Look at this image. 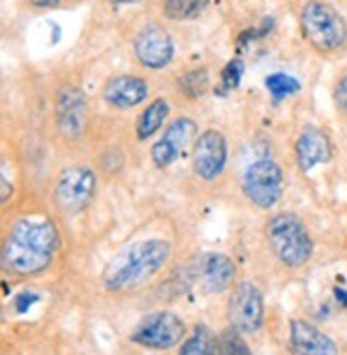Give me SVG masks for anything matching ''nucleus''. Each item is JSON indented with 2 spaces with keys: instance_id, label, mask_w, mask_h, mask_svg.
Wrapping results in <instances>:
<instances>
[{
  "instance_id": "nucleus-6",
  "label": "nucleus",
  "mask_w": 347,
  "mask_h": 355,
  "mask_svg": "<svg viewBox=\"0 0 347 355\" xmlns=\"http://www.w3.org/2000/svg\"><path fill=\"white\" fill-rule=\"evenodd\" d=\"M242 193L257 210H272L285 193V175L281 165L270 157H262L251 163L242 175Z\"/></svg>"
},
{
  "instance_id": "nucleus-24",
  "label": "nucleus",
  "mask_w": 347,
  "mask_h": 355,
  "mask_svg": "<svg viewBox=\"0 0 347 355\" xmlns=\"http://www.w3.org/2000/svg\"><path fill=\"white\" fill-rule=\"evenodd\" d=\"M335 103H337L339 112L347 114V75L341 78L335 86Z\"/></svg>"
},
{
  "instance_id": "nucleus-25",
  "label": "nucleus",
  "mask_w": 347,
  "mask_h": 355,
  "mask_svg": "<svg viewBox=\"0 0 347 355\" xmlns=\"http://www.w3.org/2000/svg\"><path fill=\"white\" fill-rule=\"evenodd\" d=\"M28 3L37 9H52L60 3V0H28Z\"/></svg>"
},
{
  "instance_id": "nucleus-15",
  "label": "nucleus",
  "mask_w": 347,
  "mask_h": 355,
  "mask_svg": "<svg viewBox=\"0 0 347 355\" xmlns=\"http://www.w3.org/2000/svg\"><path fill=\"white\" fill-rule=\"evenodd\" d=\"M289 349L291 355H339V345L307 319H291Z\"/></svg>"
},
{
  "instance_id": "nucleus-3",
  "label": "nucleus",
  "mask_w": 347,
  "mask_h": 355,
  "mask_svg": "<svg viewBox=\"0 0 347 355\" xmlns=\"http://www.w3.org/2000/svg\"><path fill=\"white\" fill-rule=\"evenodd\" d=\"M264 236L277 261L287 270H301L313 257V238L305 220L294 212H279L264 225Z\"/></svg>"
},
{
  "instance_id": "nucleus-27",
  "label": "nucleus",
  "mask_w": 347,
  "mask_h": 355,
  "mask_svg": "<svg viewBox=\"0 0 347 355\" xmlns=\"http://www.w3.org/2000/svg\"><path fill=\"white\" fill-rule=\"evenodd\" d=\"M112 5H135V3H142V0H108Z\"/></svg>"
},
{
  "instance_id": "nucleus-17",
  "label": "nucleus",
  "mask_w": 347,
  "mask_h": 355,
  "mask_svg": "<svg viewBox=\"0 0 347 355\" xmlns=\"http://www.w3.org/2000/svg\"><path fill=\"white\" fill-rule=\"evenodd\" d=\"M178 355H223L221 336L217 338L206 325H195V329L180 345Z\"/></svg>"
},
{
  "instance_id": "nucleus-2",
  "label": "nucleus",
  "mask_w": 347,
  "mask_h": 355,
  "mask_svg": "<svg viewBox=\"0 0 347 355\" xmlns=\"http://www.w3.org/2000/svg\"><path fill=\"white\" fill-rule=\"evenodd\" d=\"M171 244L161 238L137 240L120 248L108 261L101 285L110 293H127L146 285L169 263Z\"/></svg>"
},
{
  "instance_id": "nucleus-5",
  "label": "nucleus",
  "mask_w": 347,
  "mask_h": 355,
  "mask_svg": "<svg viewBox=\"0 0 347 355\" xmlns=\"http://www.w3.org/2000/svg\"><path fill=\"white\" fill-rule=\"evenodd\" d=\"M96 173L84 165H71L65 167L52 191L54 206L65 216H78L82 214L96 195Z\"/></svg>"
},
{
  "instance_id": "nucleus-1",
  "label": "nucleus",
  "mask_w": 347,
  "mask_h": 355,
  "mask_svg": "<svg viewBox=\"0 0 347 355\" xmlns=\"http://www.w3.org/2000/svg\"><path fill=\"white\" fill-rule=\"evenodd\" d=\"M60 234L49 218H17L3 242V268L13 276H37L54 263Z\"/></svg>"
},
{
  "instance_id": "nucleus-19",
  "label": "nucleus",
  "mask_w": 347,
  "mask_h": 355,
  "mask_svg": "<svg viewBox=\"0 0 347 355\" xmlns=\"http://www.w3.org/2000/svg\"><path fill=\"white\" fill-rule=\"evenodd\" d=\"M210 5V0H163V15L174 21L200 17Z\"/></svg>"
},
{
  "instance_id": "nucleus-13",
  "label": "nucleus",
  "mask_w": 347,
  "mask_h": 355,
  "mask_svg": "<svg viewBox=\"0 0 347 355\" xmlns=\"http://www.w3.org/2000/svg\"><path fill=\"white\" fill-rule=\"evenodd\" d=\"M195 133H197L195 120H191L187 116H180L176 120H171L169 126L165 129V133L151 148V159H153L155 167H159V169L171 167L174 163H176L185 155V150L193 141Z\"/></svg>"
},
{
  "instance_id": "nucleus-18",
  "label": "nucleus",
  "mask_w": 347,
  "mask_h": 355,
  "mask_svg": "<svg viewBox=\"0 0 347 355\" xmlns=\"http://www.w3.org/2000/svg\"><path fill=\"white\" fill-rule=\"evenodd\" d=\"M167 116H169V103L165 98H155L153 103H148V107L139 114V118L135 122L137 139L148 141L155 133H159Z\"/></svg>"
},
{
  "instance_id": "nucleus-23",
  "label": "nucleus",
  "mask_w": 347,
  "mask_h": 355,
  "mask_svg": "<svg viewBox=\"0 0 347 355\" xmlns=\"http://www.w3.org/2000/svg\"><path fill=\"white\" fill-rule=\"evenodd\" d=\"M221 345H223V355H253L249 345L244 343L242 334L234 327H228L221 334Z\"/></svg>"
},
{
  "instance_id": "nucleus-8",
  "label": "nucleus",
  "mask_w": 347,
  "mask_h": 355,
  "mask_svg": "<svg viewBox=\"0 0 347 355\" xmlns=\"http://www.w3.org/2000/svg\"><path fill=\"white\" fill-rule=\"evenodd\" d=\"M266 319L264 293L251 281H240L232 287L228 300V321L230 327L240 334H255L262 329Z\"/></svg>"
},
{
  "instance_id": "nucleus-16",
  "label": "nucleus",
  "mask_w": 347,
  "mask_h": 355,
  "mask_svg": "<svg viewBox=\"0 0 347 355\" xmlns=\"http://www.w3.org/2000/svg\"><path fill=\"white\" fill-rule=\"evenodd\" d=\"M148 92H151V86H148L146 80L137 78V75L122 73L105 82L101 94L108 105L116 110H131L144 103L148 98Z\"/></svg>"
},
{
  "instance_id": "nucleus-14",
  "label": "nucleus",
  "mask_w": 347,
  "mask_h": 355,
  "mask_svg": "<svg viewBox=\"0 0 347 355\" xmlns=\"http://www.w3.org/2000/svg\"><path fill=\"white\" fill-rule=\"evenodd\" d=\"M296 163L303 173L313 171L315 167L324 165L332 159V141L326 131H321L319 126H305L301 131L298 139H296Z\"/></svg>"
},
{
  "instance_id": "nucleus-26",
  "label": "nucleus",
  "mask_w": 347,
  "mask_h": 355,
  "mask_svg": "<svg viewBox=\"0 0 347 355\" xmlns=\"http://www.w3.org/2000/svg\"><path fill=\"white\" fill-rule=\"evenodd\" d=\"M7 199H9V180L3 178V204H7Z\"/></svg>"
},
{
  "instance_id": "nucleus-7",
  "label": "nucleus",
  "mask_w": 347,
  "mask_h": 355,
  "mask_svg": "<svg viewBox=\"0 0 347 355\" xmlns=\"http://www.w3.org/2000/svg\"><path fill=\"white\" fill-rule=\"evenodd\" d=\"M131 343L153 351L176 349L187 338V323L171 311H155L146 315L131 332Z\"/></svg>"
},
{
  "instance_id": "nucleus-20",
  "label": "nucleus",
  "mask_w": 347,
  "mask_h": 355,
  "mask_svg": "<svg viewBox=\"0 0 347 355\" xmlns=\"http://www.w3.org/2000/svg\"><path fill=\"white\" fill-rule=\"evenodd\" d=\"M264 86L275 101H283L287 96H294L296 92H301V82L287 73H270L264 80Z\"/></svg>"
},
{
  "instance_id": "nucleus-22",
  "label": "nucleus",
  "mask_w": 347,
  "mask_h": 355,
  "mask_svg": "<svg viewBox=\"0 0 347 355\" xmlns=\"http://www.w3.org/2000/svg\"><path fill=\"white\" fill-rule=\"evenodd\" d=\"M242 75H244V62L240 58L230 60L221 71V88H219V92L226 94L230 90H236L240 80H242Z\"/></svg>"
},
{
  "instance_id": "nucleus-9",
  "label": "nucleus",
  "mask_w": 347,
  "mask_h": 355,
  "mask_svg": "<svg viewBox=\"0 0 347 355\" xmlns=\"http://www.w3.org/2000/svg\"><path fill=\"white\" fill-rule=\"evenodd\" d=\"M193 173L202 182H214L228 165V139L221 131L208 129L193 144Z\"/></svg>"
},
{
  "instance_id": "nucleus-10",
  "label": "nucleus",
  "mask_w": 347,
  "mask_h": 355,
  "mask_svg": "<svg viewBox=\"0 0 347 355\" xmlns=\"http://www.w3.org/2000/svg\"><path fill=\"white\" fill-rule=\"evenodd\" d=\"M193 281L204 295H219L234 287L236 263L226 252H204L193 263Z\"/></svg>"
},
{
  "instance_id": "nucleus-4",
  "label": "nucleus",
  "mask_w": 347,
  "mask_h": 355,
  "mask_svg": "<svg viewBox=\"0 0 347 355\" xmlns=\"http://www.w3.org/2000/svg\"><path fill=\"white\" fill-rule=\"evenodd\" d=\"M305 39L321 54H330L347 43V21L343 15L321 0H309L301 13Z\"/></svg>"
},
{
  "instance_id": "nucleus-12",
  "label": "nucleus",
  "mask_w": 347,
  "mask_h": 355,
  "mask_svg": "<svg viewBox=\"0 0 347 355\" xmlns=\"http://www.w3.org/2000/svg\"><path fill=\"white\" fill-rule=\"evenodd\" d=\"M56 126L67 139H78L84 135L88 124V103L86 96L76 86H62L56 90L54 101Z\"/></svg>"
},
{
  "instance_id": "nucleus-21",
  "label": "nucleus",
  "mask_w": 347,
  "mask_h": 355,
  "mask_svg": "<svg viewBox=\"0 0 347 355\" xmlns=\"http://www.w3.org/2000/svg\"><path fill=\"white\" fill-rule=\"evenodd\" d=\"M178 86L189 98H197V96L206 94L208 86H210L208 69H193V71L185 73L180 78V82H178Z\"/></svg>"
},
{
  "instance_id": "nucleus-28",
  "label": "nucleus",
  "mask_w": 347,
  "mask_h": 355,
  "mask_svg": "<svg viewBox=\"0 0 347 355\" xmlns=\"http://www.w3.org/2000/svg\"><path fill=\"white\" fill-rule=\"evenodd\" d=\"M335 295L339 297V302H343L345 306H347V293H345L343 289H335Z\"/></svg>"
},
{
  "instance_id": "nucleus-11",
  "label": "nucleus",
  "mask_w": 347,
  "mask_h": 355,
  "mask_svg": "<svg viewBox=\"0 0 347 355\" xmlns=\"http://www.w3.org/2000/svg\"><path fill=\"white\" fill-rule=\"evenodd\" d=\"M133 52L144 69L159 71L174 60V41L165 26L157 21H148L139 28L133 39Z\"/></svg>"
}]
</instances>
